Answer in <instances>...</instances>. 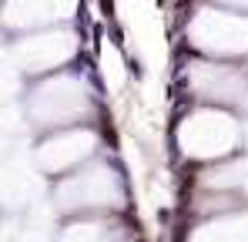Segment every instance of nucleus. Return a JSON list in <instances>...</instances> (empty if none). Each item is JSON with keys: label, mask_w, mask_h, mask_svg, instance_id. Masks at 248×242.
I'll return each instance as SVG.
<instances>
[{"label": "nucleus", "mask_w": 248, "mask_h": 242, "mask_svg": "<svg viewBox=\"0 0 248 242\" xmlns=\"http://www.w3.org/2000/svg\"><path fill=\"white\" fill-rule=\"evenodd\" d=\"M181 145L185 155H198V152H232L238 145V121L221 115V111H198L191 121H185L181 128Z\"/></svg>", "instance_id": "obj_1"}]
</instances>
